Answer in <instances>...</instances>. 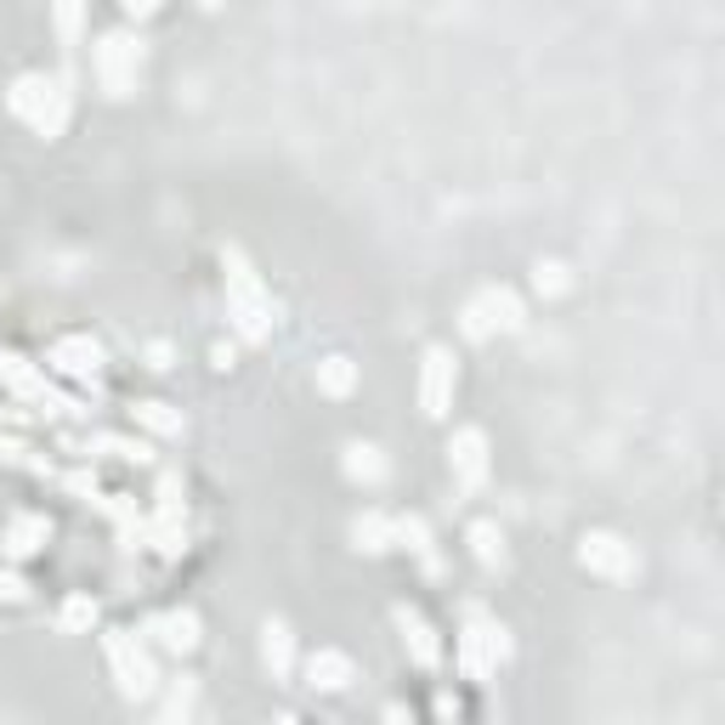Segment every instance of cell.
<instances>
[{"mask_svg": "<svg viewBox=\"0 0 725 725\" xmlns=\"http://www.w3.org/2000/svg\"><path fill=\"white\" fill-rule=\"evenodd\" d=\"M227 312H233V329L244 341H267L273 335V307H267V295H261V278L244 267V255L239 250H227Z\"/></svg>", "mask_w": 725, "mask_h": 725, "instance_id": "6da1fadb", "label": "cell"}, {"mask_svg": "<svg viewBox=\"0 0 725 725\" xmlns=\"http://www.w3.org/2000/svg\"><path fill=\"white\" fill-rule=\"evenodd\" d=\"M12 114L18 119H28L41 130V137H62V125H69V91H62L57 80H46V74H23V80H12Z\"/></svg>", "mask_w": 725, "mask_h": 725, "instance_id": "7a4b0ae2", "label": "cell"}, {"mask_svg": "<svg viewBox=\"0 0 725 725\" xmlns=\"http://www.w3.org/2000/svg\"><path fill=\"white\" fill-rule=\"evenodd\" d=\"M91 69H96V80H103L108 96H130V85H137V69H142V41H130L125 28H114V35L96 41Z\"/></svg>", "mask_w": 725, "mask_h": 725, "instance_id": "3957f363", "label": "cell"}, {"mask_svg": "<svg viewBox=\"0 0 725 725\" xmlns=\"http://www.w3.org/2000/svg\"><path fill=\"white\" fill-rule=\"evenodd\" d=\"M103 652H108V664H114V680H119V691H125L130 703H137V698H148V691L159 686L148 646H142L137 635H130V630H114V635L103 641Z\"/></svg>", "mask_w": 725, "mask_h": 725, "instance_id": "277c9868", "label": "cell"}, {"mask_svg": "<svg viewBox=\"0 0 725 725\" xmlns=\"http://www.w3.org/2000/svg\"><path fill=\"white\" fill-rule=\"evenodd\" d=\"M505 657H510V635L499 630V623H487V618H471L465 635H459V664H465V675L487 680Z\"/></svg>", "mask_w": 725, "mask_h": 725, "instance_id": "5b68a950", "label": "cell"}, {"mask_svg": "<svg viewBox=\"0 0 725 725\" xmlns=\"http://www.w3.org/2000/svg\"><path fill=\"white\" fill-rule=\"evenodd\" d=\"M578 562H584L589 573H596V578H612V584H623V578H635V573H641L635 544H623L618 533H584Z\"/></svg>", "mask_w": 725, "mask_h": 725, "instance_id": "8992f818", "label": "cell"}, {"mask_svg": "<svg viewBox=\"0 0 725 725\" xmlns=\"http://www.w3.org/2000/svg\"><path fill=\"white\" fill-rule=\"evenodd\" d=\"M493 329H521V301H516V289H482L476 301L465 307V335H471V341H487Z\"/></svg>", "mask_w": 725, "mask_h": 725, "instance_id": "52a82bcc", "label": "cell"}, {"mask_svg": "<svg viewBox=\"0 0 725 725\" xmlns=\"http://www.w3.org/2000/svg\"><path fill=\"white\" fill-rule=\"evenodd\" d=\"M453 380H459L453 357L442 346H431V352H425V362H419V408L431 414V419H442L453 408Z\"/></svg>", "mask_w": 725, "mask_h": 725, "instance_id": "ba28073f", "label": "cell"}, {"mask_svg": "<svg viewBox=\"0 0 725 725\" xmlns=\"http://www.w3.org/2000/svg\"><path fill=\"white\" fill-rule=\"evenodd\" d=\"M448 471H453V482L465 487V493H476L487 482V437L476 431V425L453 431V442H448Z\"/></svg>", "mask_w": 725, "mask_h": 725, "instance_id": "9c48e42d", "label": "cell"}, {"mask_svg": "<svg viewBox=\"0 0 725 725\" xmlns=\"http://www.w3.org/2000/svg\"><path fill=\"white\" fill-rule=\"evenodd\" d=\"M142 635H153V646H164V652H193L199 646V618L193 612H153L148 623H142Z\"/></svg>", "mask_w": 725, "mask_h": 725, "instance_id": "30bf717a", "label": "cell"}, {"mask_svg": "<svg viewBox=\"0 0 725 725\" xmlns=\"http://www.w3.org/2000/svg\"><path fill=\"white\" fill-rule=\"evenodd\" d=\"M398 630H403V646H408V657L419 669H437L442 664V646H437V630L425 623L414 607H398Z\"/></svg>", "mask_w": 725, "mask_h": 725, "instance_id": "8fae6325", "label": "cell"}, {"mask_svg": "<svg viewBox=\"0 0 725 725\" xmlns=\"http://www.w3.org/2000/svg\"><path fill=\"white\" fill-rule=\"evenodd\" d=\"M46 539H51V521L46 516H12L7 533H0V550H7L12 562H23V555H35Z\"/></svg>", "mask_w": 725, "mask_h": 725, "instance_id": "7c38bea8", "label": "cell"}, {"mask_svg": "<svg viewBox=\"0 0 725 725\" xmlns=\"http://www.w3.org/2000/svg\"><path fill=\"white\" fill-rule=\"evenodd\" d=\"M352 680H357V669H352L346 652H318V657H307V686L312 691H346Z\"/></svg>", "mask_w": 725, "mask_h": 725, "instance_id": "4fadbf2b", "label": "cell"}, {"mask_svg": "<svg viewBox=\"0 0 725 725\" xmlns=\"http://www.w3.org/2000/svg\"><path fill=\"white\" fill-rule=\"evenodd\" d=\"M391 533H398V544L403 550H414L419 562H425V573H437L442 562H437V544H431V527H425V516H391Z\"/></svg>", "mask_w": 725, "mask_h": 725, "instance_id": "5bb4252c", "label": "cell"}, {"mask_svg": "<svg viewBox=\"0 0 725 725\" xmlns=\"http://www.w3.org/2000/svg\"><path fill=\"white\" fill-rule=\"evenodd\" d=\"M51 362L62 375H96V362H103V352H96V341H85V335H69V341H57L51 346Z\"/></svg>", "mask_w": 725, "mask_h": 725, "instance_id": "9a60e30c", "label": "cell"}, {"mask_svg": "<svg viewBox=\"0 0 725 725\" xmlns=\"http://www.w3.org/2000/svg\"><path fill=\"white\" fill-rule=\"evenodd\" d=\"M261 664H267L278 680L295 669V641H289L284 623H267V630H261Z\"/></svg>", "mask_w": 725, "mask_h": 725, "instance_id": "2e32d148", "label": "cell"}, {"mask_svg": "<svg viewBox=\"0 0 725 725\" xmlns=\"http://www.w3.org/2000/svg\"><path fill=\"white\" fill-rule=\"evenodd\" d=\"M352 539H357L362 550H369V555H380V550L398 544V533H391V516H380V510L357 516V521H352Z\"/></svg>", "mask_w": 725, "mask_h": 725, "instance_id": "e0dca14e", "label": "cell"}, {"mask_svg": "<svg viewBox=\"0 0 725 725\" xmlns=\"http://www.w3.org/2000/svg\"><path fill=\"white\" fill-rule=\"evenodd\" d=\"M346 476H352V482H380V476H385L380 448H375V442H352V448H346Z\"/></svg>", "mask_w": 725, "mask_h": 725, "instance_id": "ac0fdd59", "label": "cell"}, {"mask_svg": "<svg viewBox=\"0 0 725 725\" xmlns=\"http://www.w3.org/2000/svg\"><path fill=\"white\" fill-rule=\"evenodd\" d=\"M352 385H357L352 357H323V362H318V391H329V398H346Z\"/></svg>", "mask_w": 725, "mask_h": 725, "instance_id": "d6986e66", "label": "cell"}, {"mask_svg": "<svg viewBox=\"0 0 725 725\" xmlns=\"http://www.w3.org/2000/svg\"><path fill=\"white\" fill-rule=\"evenodd\" d=\"M137 425H142V431H153V437H176L182 431V414L171 403H137Z\"/></svg>", "mask_w": 725, "mask_h": 725, "instance_id": "ffe728a7", "label": "cell"}, {"mask_svg": "<svg viewBox=\"0 0 725 725\" xmlns=\"http://www.w3.org/2000/svg\"><path fill=\"white\" fill-rule=\"evenodd\" d=\"M471 550H476L482 567L505 562V533H499V521H476V527H471Z\"/></svg>", "mask_w": 725, "mask_h": 725, "instance_id": "44dd1931", "label": "cell"}, {"mask_svg": "<svg viewBox=\"0 0 725 725\" xmlns=\"http://www.w3.org/2000/svg\"><path fill=\"white\" fill-rule=\"evenodd\" d=\"M85 7L91 0H57V41L62 46H74L85 35Z\"/></svg>", "mask_w": 725, "mask_h": 725, "instance_id": "7402d4cb", "label": "cell"}, {"mask_svg": "<svg viewBox=\"0 0 725 725\" xmlns=\"http://www.w3.org/2000/svg\"><path fill=\"white\" fill-rule=\"evenodd\" d=\"M57 618H62V630H91V623H96V601L91 596H69Z\"/></svg>", "mask_w": 725, "mask_h": 725, "instance_id": "603a6c76", "label": "cell"}, {"mask_svg": "<svg viewBox=\"0 0 725 725\" xmlns=\"http://www.w3.org/2000/svg\"><path fill=\"white\" fill-rule=\"evenodd\" d=\"M533 284H539L544 295H562V289H567V267H562V261H539Z\"/></svg>", "mask_w": 725, "mask_h": 725, "instance_id": "cb8c5ba5", "label": "cell"}, {"mask_svg": "<svg viewBox=\"0 0 725 725\" xmlns=\"http://www.w3.org/2000/svg\"><path fill=\"white\" fill-rule=\"evenodd\" d=\"M164 714H193V680H176L171 698H164Z\"/></svg>", "mask_w": 725, "mask_h": 725, "instance_id": "d4e9b609", "label": "cell"}, {"mask_svg": "<svg viewBox=\"0 0 725 725\" xmlns=\"http://www.w3.org/2000/svg\"><path fill=\"white\" fill-rule=\"evenodd\" d=\"M28 589H23V578L18 573H0V601H23Z\"/></svg>", "mask_w": 725, "mask_h": 725, "instance_id": "484cf974", "label": "cell"}, {"mask_svg": "<svg viewBox=\"0 0 725 725\" xmlns=\"http://www.w3.org/2000/svg\"><path fill=\"white\" fill-rule=\"evenodd\" d=\"M125 12H137V18H148V12H159V0H125Z\"/></svg>", "mask_w": 725, "mask_h": 725, "instance_id": "4316f807", "label": "cell"}, {"mask_svg": "<svg viewBox=\"0 0 725 725\" xmlns=\"http://www.w3.org/2000/svg\"><path fill=\"white\" fill-rule=\"evenodd\" d=\"M205 7H210V12H216V7H221V0H205Z\"/></svg>", "mask_w": 725, "mask_h": 725, "instance_id": "83f0119b", "label": "cell"}]
</instances>
